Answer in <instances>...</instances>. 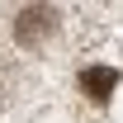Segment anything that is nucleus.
Masks as SVG:
<instances>
[{"mask_svg": "<svg viewBox=\"0 0 123 123\" xmlns=\"http://www.w3.org/2000/svg\"><path fill=\"white\" fill-rule=\"evenodd\" d=\"M114 85H118V71H109V66H85L80 71V90L90 99H99V104L114 95Z\"/></svg>", "mask_w": 123, "mask_h": 123, "instance_id": "obj_1", "label": "nucleus"}, {"mask_svg": "<svg viewBox=\"0 0 123 123\" xmlns=\"http://www.w3.org/2000/svg\"><path fill=\"white\" fill-rule=\"evenodd\" d=\"M43 29H52V10H24L19 14V38H38Z\"/></svg>", "mask_w": 123, "mask_h": 123, "instance_id": "obj_2", "label": "nucleus"}]
</instances>
